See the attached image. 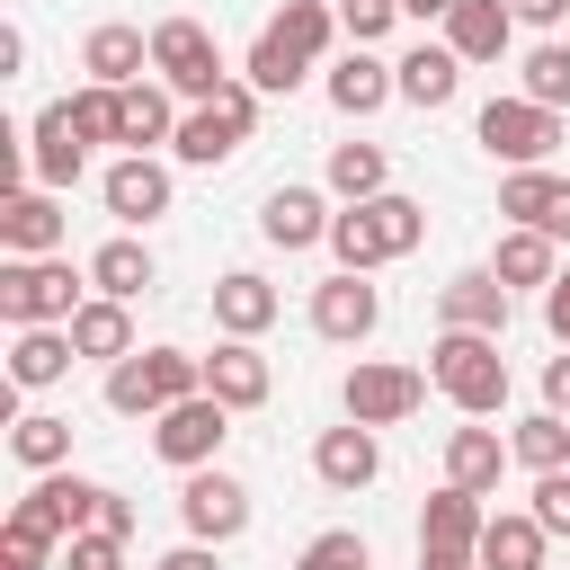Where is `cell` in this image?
<instances>
[{
	"label": "cell",
	"instance_id": "obj_1",
	"mask_svg": "<svg viewBox=\"0 0 570 570\" xmlns=\"http://www.w3.org/2000/svg\"><path fill=\"white\" fill-rule=\"evenodd\" d=\"M428 383H436L463 419H499V410H508V356H499L490 330H436Z\"/></svg>",
	"mask_w": 570,
	"mask_h": 570
},
{
	"label": "cell",
	"instance_id": "obj_2",
	"mask_svg": "<svg viewBox=\"0 0 570 570\" xmlns=\"http://www.w3.org/2000/svg\"><path fill=\"white\" fill-rule=\"evenodd\" d=\"M187 392H205V356H187V347H134L125 365H107V410L116 419H160Z\"/></svg>",
	"mask_w": 570,
	"mask_h": 570
},
{
	"label": "cell",
	"instance_id": "obj_3",
	"mask_svg": "<svg viewBox=\"0 0 570 570\" xmlns=\"http://www.w3.org/2000/svg\"><path fill=\"white\" fill-rule=\"evenodd\" d=\"M89 267H71L62 249L53 258H0V321L9 330H36V321H71L89 294Z\"/></svg>",
	"mask_w": 570,
	"mask_h": 570
},
{
	"label": "cell",
	"instance_id": "obj_4",
	"mask_svg": "<svg viewBox=\"0 0 570 570\" xmlns=\"http://www.w3.org/2000/svg\"><path fill=\"white\" fill-rule=\"evenodd\" d=\"M249 134H258V89L232 71V80H223L205 107H187V116H178V142H169V151H178L187 169H223V160H232Z\"/></svg>",
	"mask_w": 570,
	"mask_h": 570
},
{
	"label": "cell",
	"instance_id": "obj_5",
	"mask_svg": "<svg viewBox=\"0 0 570 570\" xmlns=\"http://www.w3.org/2000/svg\"><path fill=\"white\" fill-rule=\"evenodd\" d=\"M472 134H481L490 160H508V169H543V160L561 151V107H534L525 89H508V98H490V107L472 116Z\"/></svg>",
	"mask_w": 570,
	"mask_h": 570
},
{
	"label": "cell",
	"instance_id": "obj_6",
	"mask_svg": "<svg viewBox=\"0 0 570 570\" xmlns=\"http://www.w3.org/2000/svg\"><path fill=\"white\" fill-rule=\"evenodd\" d=\"M151 80H169L187 107H205V98L232 80L214 27H205V18H160V27H151Z\"/></svg>",
	"mask_w": 570,
	"mask_h": 570
},
{
	"label": "cell",
	"instance_id": "obj_7",
	"mask_svg": "<svg viewBox=\"0 0 570 570\" xmlns=\"http://www.w3.org/2000/svg\"><path fill=\"white\" fill-rule=\"evenodd\" d=\"M232 401H214V392H187V401H169L160 419H151V454L160 463H178V472H196V463H223V436H232Z\"/></svg>",
	"mask_w": 570,
	"mask_h": 570
},
{
	"label": "cell",
	"instance_id": "obj_8",
	"mask_svg": "<svg viewBox=\"0 0 570 570\" xmlns=\"http://www.w3.org/2000/svg\"><path fill=\"white\" fill-rule=\"evenodd\" d=\"M338 401H347V419H365V428H401V419L428 401V374L401 365V356H356L347 383H338Z\"/></svg>",
	"mask_w": 570,
	"mask_h": 570
},
{
	"label": "cell",
	"instance_id": "obj_9",
	"mask_svg": "<svg viewBox=\"0 0 570 570\" xmlns=\"http://www.w3.org/2000/svg\"><path fill=\"white\" fill-rule=\"evenodd\" d=\"M178 525H187L196 543H232V534L249 525V490H240L223 463H196V472L178 481Z\"/></svg>",
	"mask_w": 570,
	"mask_h": 570
},
{
	"label": "cell",
	"instance_id": "obj_10",
	"mask_svg": "<svg viewBox=\"0 0 570 570\" xmlns=\"http://www.w3.org/2000/svg\"><path fill=\"white\" fill-rule=\"evenodd\" d=\"M312 330H321L330 347H365V338L383 330V294H374L356 267H338V276L312 285Z\"/></svg>",
	"mask_w": 570,
	"mask_h": 570
},
{
	"label": "cell",
	"instance_id": "obj_11",
	"mask_svg": "<svg viewBox=\"0 0 570 570\" xmlns=\"http://www.w3.org/2000/svg\"><path fill=\"white\" fill-rule=\"evenodd\" d=\"M62 196L53 187H9L0 196V258H53L62 249Z\"/></svg>",
	"mask_w": 570,
	"mask_h": 570
},
{
	"label": "cell",
	"instance_id": "obj_12",
	"mask_svg": "<svg viewBox=\"0 0 570 570\" xmlns=\"http://www.w3.org/2000/svg\"><path fill=\"white\" fill-rule=\"evenodd\" d=\"M98 196H107V214H116L125 232H142V223H160V214H169V160L125 151V160L98 178Z\"/></svg>",
	"mask_w": 570,
	"mask_h": 570
},
{
	"label": "cell",
	"instance_id": "obj_13",
	"mask_svg": "<svg viewBox=\"0 0 570 570\" xmlns=\"http://www.w3.org/2000/svg\"><path fill=\"white\" fill-rule=\"evenodd\" d=\"M80 169H89V142H80V125H71V98H53V107L36 116V134H27V178L62 196Z\"/></svg>",
	"mask_w": 570,
	"mask_h": 570
},
{
	"label": "cell",
	"instance_id": "obj_14",
	"mask_svg": "<svg viewBox=\"0 0 570 570\" xmlns=\"http://www.w3.org/2000/svg\"><path fill=\"white\" fill-rule=\"evenodd\" d=\"M312 472H321V490L356 499V490L383 472V436H374L365 419H347V428H321V445H312Z\"/></svg>",
	"mask_w": 570,
	"mask_h": 570
},
{
	"label": "cell",
	"instance_id": "obj_15",
	"mask_svg": "<svg viewBox=\"0 0 570 570\" xmlns=\"http://www.w3.org/2000/svg\"><path fill=\"white\" fill-rule=\"evenodd\" d=\"M499 214L508 223H534V232H552V240H570V178L543 160V169H508L499 178Z\"/></svg>",
	"mask_w": 570,
	"mask_h": 570
},
{
	"label": "cell",
	"instance_id": "obj_16",
	"mask_svg": "<svg viewBox=\"0 0 570 570\" xmlns=\"http://www.w3.org/2000/svg\"><path fill=\"white\" fill-rule=\"evenodd\" d=\"M116 142H125V151L178 142V89H169V80H125V89H116Z\"/></svg>",
	"mask_w": 570,
	"mask_h": 570
},
{
	"label": "cell",
	"instance_id": "obj_17",
	"mask_svg": "<svg viewBox=\"0 0 570 570\" xmlns=\"http://www.w3.org/2000/svg\"><path fill=\"white\" fill-rule=\"evenodd\" d=\"M436 321H445V330H490V338H508V285H499V267L445 276V285H436Z\"/></svg>",
	"mask_w": 570,
	"mask_h": 570
},
{
	"label": "cell",
	"instance_id": "obj_18",
	"mask_svg": "<svg viewBox=\"0 0 570 570\" xmlns=\"http://www.w3.org/2000/svg\"><path fill=\"white\" fill-rule=\"evenodd\" d=\"M258 240L267 249H312V240H330V205H321V187H267V205H258Z\"/></svg>",
	"mask_w": 570,
	"mask_h": 570
},
{
	"label": "cell",
	"instance_id": "obj_19",
	"mask_svg": "<svg viewBox=\"0 0 570 570\" xmlns=\"http://www.w3.org/2000/svg\"><path fill=\"white\" fill-rule=\"evenodd\" d=\"M80 71H89V80H107V89H125V80H142V71H151V36H142V27H125V18H98V27L80 36Z\"/></svg>",
	"mask_w": 570,
	"mask_h": 570
},
{
	"label": "cell",
	"instance_id": "obj_20",
	"mask_svg": "<svg viewBox=\"0 0 570 570\" xmlns=\"http://www.w3.org/2000/svg\"><path fill=\"white\" fill-rule=\"evenodd\" d=\"M321 89H330V107H338V116H374L383 98H401V80H392V62H383L374 45H347V53L330 62V80H321Z\"/></svg>",
	"mask_w": 570,
	"mask_h": 570
},
{
	"label": "cell",
	"instance_id": "obj_21",
	"mask_svg": "<svg viewBox=\"0 0 570 570\" xmlns=\"http://www.w3.org/2000/svg\"><path fill=\"white\" fill-rule=\"evenodd\" d=\"M71 365H80V347H71L62 321H36V330L9 338V383H18V392H53Z\"/></svg>",
	"mask_w": 570,
	"mask_h": 570
},
{
	"label": "cell",
	"instance_id": "obj_22",
	"mask_svg": "<svg viewBox=\"0 0 570 570\" xmlns=\"http://www.w3.org/2000/svg\"><path fill=\"white\" fill-rule=\"evenodd\" d=\"M276 312H285V303H276V285H267L258 267H232V276H214V330H223V338H258Z\"/></svg>",
	"mask_w": 570,
	"mask_h": 570
},
{
	"label": "cell",
	"instance_id": "obj_23",
	"mask_svg": "<svg viewBox=\"0 0 570 570\" xmlns=\"http://www.w3.org/2000/svg\"><path fill=\"white\" fill-rule=\"evenodd\" d=\"M62 330H71V347H80L89 365H125V356H134V303H116V294H89Z\"/></svg>",
	"mask_w": 570,
	"mask_h": 570
},
{
	"label": "cell",
	"instance_id": "obj_24",
	"mask_svg": "<svg viewBox=\"0 0 570 570\" xmlns=\"http://www.w3.org/2000/svg\"><path fill=\"white\" fill-rule=\"evenodd\" d=\"M205 392H214V401H232V410H258V401L276 392V374H267L258 338H223V347L205 356Z\"/></svg>",
	"mask_w": 570,
	"mask_h": 570
},
{
	"label": "cell",
	"instance_id": "obj_25",
	"mask_svg": "<svg viewBox=\"0 0 570 570\" xmlns=\"http://www.w3.org/2000/svg\"><path fill=\"white\" fill-rule=\"evenodd\" d=\"M445 45H454L463 62H499V53L517 45V9H508V0H454V9H445Z\"/></svg>",
	"mask_w": 570,
	"mask_h": 570
},
{
	"label": "cell",
	"instance_id": "obj_26",
	"mask_svg": "<svg viewBox=\"0 0 570 570\" xmlns=\"http://www.w3.org/2000/svg\"><path fill=\"white\" fill-rule=\"evenodd\" d=\"M392 80H401L410 107L436 116V107H454V89H463V53H454V45H410V53L392 62Z\"/></svg>",
	"mask_w": 570,
	"mask_h": 570
},
{
	"label": "cell",
	"instance_id": "obj_27",
	"mask_svg": "<svg viewBox=\"0 0 570 570\" xmlns=\"http://www.w3.org/2000/svg\"><path fill=\"white\" fill-rule=\"evenodd\" d=\"M330 258H338V267H356V276H374V267H392V258H401V249H392V232H383V214H374V196L330 214Z\"/></svg>",
	"mask_w": 570,
	"mask_h": 570
},
{
	"label": "cell",
	"instance_id": "obj_28",
	"mask_svg": "<svg viewBox=\"0 0 570 570\" xmlns=\"http://www.w3.org/2000/svg\"><path fill=\"white\" fill-rule=\"evenodd\" d=\"M543 517L534 508H490V525H481V570H543Z\"/></svg>",
	"mask_w": 570,
	"mask_h": 570
},
{
	"label": "cell",
	"instance_id": "obj_29",
	"mask_svg": "<svg viewBox=\"0 0 570 570\" xmlns=\"http://www.w3.org/2000/svg\"><path fill=\"white\" fill-rule=\"evenodd\" d=\"M508 463H517V454H508V436H499V428H481V419L445 436V481H463V490H481V499L499 490V472H508Z\"/></svg>",
	"mask_w": 570,
	"mask_h": 570
},
{
	"label": "cell",
	"instance_id": "obj_30",
	"mask_svg": "<svg viewBox=\"0 0 570 570\" xmlns=\"http://www.w3.org/2000/svg\"><path fill=\"white\" fill-rule=\"evenodd\" d=\"M481 525H490V508H481V490H463V481L428 490V508H419V543H463V552H481Z\"/></svg>",
	"mask_w": 570,
	"mask_h": 570
},
{
	"label": "cell",
	"instance_id": "obj_31",
	"mask_svg": "<svg viewBox=\"0 0 570 570\" xmlns=\"http://www.w3.org/2000/svg\"><path fill=\"white\" fill-rule=\"evenodd\" d=\"M490 267H499V285L517 294V285H552V276H561V249H552V232L508 223V232H499V249H490Z\"/></svg>",
	"mask_w": 570,
	"mask_h": 570
},
{
	"label": "cell",
	"instance_id": "obj_32",
	"mask_svg": "<svg viewBox=\"0 0 570 570\" xmlns=\"http://www.w3.org/2000/svg\"><path fill=\"white\" fill-rule=\"evenodd\" d=\"M151 249L134 240V232H116V240H98L89 249V294H116V303H134V294H151Z\"/></svg>",
	"mask_w": 570,
	"mask_h": 570
},
{
	"label": "cell",
	"instance_id": "obj_33",
	"mask_svg": "<svg viewBox=\"0 0 570 570\" xmlns=\"http://www.w3.org/2000/svg\"><path fill=\"white\" fill-rule=\"evenodd\" d=\"M330 196L338 205H365V196H383L392 187V160H383V142H330Z\"/></svg>",
	"mask_w": 570,
	"mask_h": 570
},
{
	"label": "cell",
	"instance_id": "obj_34",
	"mask_svg": "<svg viewBox=\"0 0 570 570\" xmlns=\"http://www.w3.org/2000/svg\"><path fill=\"white\" fill-rule=\"evenodd\" d=\"M9 454H18L27 472H62V463H71V419H53V410H18V419H9Z\"/></svg>",
	"mask_w": 570,
	"mask_h": 570
},
{
	"label": "cell",
	"instance_id": "obj_35",
	"mask_svg": "<svg viewBox=\"0 0 570 570\" xmlns=\"http://www.w3.org/2000/svg\"><path fill=\"white\" fill-rule=\"evenodd\" d=\"M267 36H276V45H294L303 62H321V53H330V36H338V9H330V0H285V9L267 18Z\"/></svg>",
	"mask_w": 570,
	"mask_h": 570
},
{
	"label": "cell",
	"instance_id": "obj_36",
	"mask_svg": "<svg viewBox=\"0 0 570 570\" xmlns=\"http://www.w3.org/2000/svg\"><path fill=\"white\" fill-rule=\"evenodd\" d=\"M240 80H249L258 98H294V89L312 80V62H303L294 45H276V36L258 27V45H249V62H240Z\"/></svg>",
	"mask_w": 570,
	"mask_h": 570
},
{
	"label": "cell",
	"instance_id": "obj_37",
	"mask_svg": "<svg viewBox=\"0 0 570 570\" xmlns=\"http://www.w3.org/2000/svg\"><path fill=\"white\" fill-rule=\"evenodd\" d=\"M508 454H517L525 472H552V463H570V419H561V410H534V419H517V428H508Z\"/></svg>",
	"mask_w": 570,
	"mask_h": 570
},
{
	"label": "cell",
	"instance_id": "obj_38",
	"mask_svg": "<svg viewBox=\"0 0 570 570\" xmlns=\"http://www.w3.org/2000/svg\"><path fill=\"white\" fill-rule=\"evenodd\" d=\"M517 89H525L534 107H570V45H534V53L517 62Z\"/></svg>",
	"mask_w": 570,
	"mask_h": 570
},
{
	"label": "cell",
	"instance_id": "obj_39",
	"mask_svg": "<svg viewBox=\"0 0 570 570\" xmlns=\"http://www.w3.org/2000/svg\"><path fill=\"white\" fill-rule=\"evenodd\" d=\"M294 570H374V543L356 534V525H330V534H312L303 543V561Z\"/></svg>",
	"mask_w": 570,
	"mask_h": 570
},
{
	"label": "cell",
	"instance_id": "obj_40",
	"mask_svg": "<svg viewBox=\"0 0 570 570\" xmlns=\"http://www.w3.org/2000/svg\"><path fill=\"white\" fill-rule=\"evenodd\" d=\"M71 125H80V142H89V151H98V142H116V89H107V80L71 89Z\"/></svg>",
	"mask_w": 570,
	"mask_h": 570
},
{
	"label": "cell",
	"instance_id": "obj_41",
	"mask_svg": "<svg viewBox=\"0 0 570 570\" xmlns=\"http://www.w3.org/2000/svg\"><path fill=\"white\" fill-rule=\"evenodd\" d=\"M374 214H383V232H392V249H401V258L428 240V205H419V196H392V187H383V196H374Z\"/></svg>",
	"mask_w": 570,
	"mask_h": 570
},
{
	"label": "cell",
	"instance_id": "obj_42",
	"mask_svg": "<svg viewBox=\"0 0 570 570\" xmlns=\"http://www.w3.org/2000/svg\"><path fill=\"white\" fill-rule=\"evenodd\" d=\"M62 570H125V534H107V525H80V534L62 543Z\"/></svg>",
	"mask_w": 570,
	"mask_h": 570
},
{
	"label": "cell",
	"instance_id": "obj_43",
	"mask_svg": "<svg viewBox=\"0 0 570 570\" xmlns=\"http://www.w3.org/2000/svg\"><path fill=\"white\" fill-rule=\"evenodd\" d=\"M534 517H543V534H570V463H552V472H534V499H525Z\"/></svg>",
	"mask_w": 570,
	"mask_h": 570
},
{
	"label": "cell",
	"instance_id": "obj_44",
	"mask_svg": "<svg viewBox=\"0 0 570 570\" xmlns=\"http://www.w3.org/2000/svg\"><path fill=\"white\" fill-rule=\"evenodd\" d=\"M392 18H401V0H338V27H347L356 45H383Z\"/></svg>",
	"mask_w": 570,
	"mask_h": 570
},
{
	"label": "cell",
	"instance_id": "obj_45",
	"mask_svg": "<svg viewBox=\"0 0 570 570\" xmlns=\"http://www.w3.org/2000/svg\"><path fill=\"white\" fill-rule=\"evenodd\" d=\"M151 570H223V543H196V534H187V543H169Z\"/></svg>",
	"mask_w": 570,
	"mask_h": 570
},
{
	"label": "cell",
	"instance_id": "obj_46",
	"mask_svg": "<svg viewBox=\"0 0 570 570\" xmlns=\"http://www.w3.org/2000/svg\"><path fill=\"white\" fill-rule=\"evenodd\" d=\"M543 330H552V338L570 347V267H561V276L543 285Z\"/></svg>",
	"mask_w": 570,
	"mask_h": 570
},
{
	"label": "cell",
	"instance_id": "obj_47",
	"mask_svg": "<svg viewBox=\"0 0 570 570\" xmlns=\"http://www.w3.org/2000/svg\"><path fill=\"white\" fill-rule=\"evenodd\" d=\"M89 525H107V534H134V499L125 490H98V517Z\"/></svg>",
	"mask_w": 570,
	"mask_h": 570
},
{
	"label": "cell",
	"instance_id": "obj_48",
	"mask_svg": "<svg viewBox=\"0 0 570 570\" xmlns=\"http://www.w3.org/2000/svg\"><path fill=\"white\" fill-rule=\"evenodd\" d=\"M419 570H481V552H463V543H419Z\"/></svg>",
	"mask_w": 570,
	"mask_h": 570
},
{
	"label": "cell",
	"instance_id": "obj_49",
	"mask_svg": "<svg viewBox=\"0 0 570 570\" xmlns=\"http://www.w3.org/2000/svg\"><path fill=\"white\" fill-rule=\"evenodd\" d=\"M543 410H561V419H570V347L543 365Z\"/></svg>",
	"mask_w": 570,
	"mask_h": 570
},
{
	"label": "cell",
	"instance_id": "obj_50",
	"mask_svg": "<svg viewBox=\"0 0 570 570\" xmlns=\"http://www.w3.org/2000/svg\"><path fill=\"white\" fill-rule=\"evenodd\" d=\"M517 9V27H561L570 18V0H508Z\"/></svg>",
	"mask_w": 570,
	"mask_h": 570
},
{
	"label": "cell",
	"instance_id": "obj_51",
	"mask_svg": "<svg viewBox=\"0 0 570 570\" xmlns=\"http://www.w3.org/2000/svg\"><path fill=\"white\" fill-rule=\"evenodd\" d=\"M18 62H27V36H18V27H0V80H18Z\"/></svg>",
	"mask_w": 570,
	"mask_h": 570
},
{
	"label": "cell",
	"instance_id": "obj_52",
	"mask_svg": "<svg viewBox=\"0 0 570 570\" xmlns=\"http://www.w3.org/2000/svg\"><path fill=\"white\" fill-rule=\"evenodd\" d=\"M454 0H401V18H445Z\"/></svg>",
	"mask_w": 570,
	"mask_h": 570
}]
</instances>
